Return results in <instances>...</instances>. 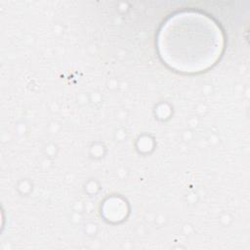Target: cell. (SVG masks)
<instances>
[{
  "label": "cell",
  "instance_id": "6da1fadb",
  "mask_svg": "<svg viewBox=\"0 0 250 250\" xmlns=\"http://www.w3.org/2000/svg\"><path fill=\"white\" fill-rule=\"evenodd\" d=\"M162 60L171 67L196 72L212 65L223 48L218 26L197 14H181L162 26L158 37Z\"/></svg>",
  "mask_w": 250,
  "mask_h": 250
}]
</instances>
